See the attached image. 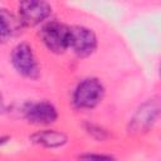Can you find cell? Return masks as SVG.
I'll list each match as a JSON object with an SVG mask.
<instances>
[{
  "instance_id": "obj_6",
  "label": "cell",
  "mask_w": 161,
  "mask_h": 161,
  "mask_svg": "<svg viewBox=\"0 0 161 161\" xmlns=\"http://www.w3.org/2000/svg\"><path fill=\"white\" fill-rule=\"evenodd\" d=\"M50 5L45 1L28 0L19 4V18L24 26H35L47 19L50 14Z\"/></svg>"
},
{
  "instance_id": "obj_10",
  "label": "cell",
  "mask_w": 161,
  "mask_h": 161,
  "mask_svg": "<svg viewBox=\"0 0 161 161\" xmlns=\"http://www.w3.org/2000/svg\"><path fill=\"white\" fill-rule=\"evenodd\" d=\"M82 161H112L111 156L106 155H93V153H87L80 157Z\"/></svg>"
},
{
  "instance_id": "obj_8",
  "label": "cell",
  "mask_w": 161,
  "mask_h": 161,
  "mask_svg": "<svg viewBox=\"0 0 161 161\" xmlns=\"http://www.w3.org/2000/svg\"><path fill=\"white\" fill-rule=\"evenodd\" d=\"M68 137L65 133L54 131V130H44L40 132H36L31 136V141L36 145H42L44 147L54 148L60 147L67 142Z\"/></svg>"
},
{
  "instance_id": "obj_5",
  "label": "cell",
  "mask_w": 161,
  "mask_h": 161,
  "mask_svg": "<svg viewBox=\"0 0 161 161\" xmlns=\"http://www.w3.org/2000/svg\"><path fill=\"white\" fill-rule=\"evenodd\" d=\"M97 47L96 34L86 26H72L69 28L68 48H70L78 57L91 55Z\"/></svg>"
},
{
  "instance_id": "obj_2",
  "label": "cell",
  "mask_w": 161,
  "mask_h": 161,
  "mask_svg": "<svg viewBox=\"0 0 161 161\" xmlns=\"http://www.w3.org/2000/svg\"><path fill=\"white\" fill-rule=\"evenodd\" d=\"M11 63L21 75L35 79L39 75V65L33 48L28 43H19L11 52Z\"/></svg>"
},
{
  "instance_id": "obj_3",
  "label": "cell",
  "mask_w": 161,
  "mask_h": 161,
  "mask_svg": "<svg viewBox=\"0 0 161 161\" xmlns=\"http://www.w3.org/2000/svg\"><path fill=\"white\" fill-rule=\"evenodd\" d=\"M40 38L49 50L63 53L68 49L69 28L59 21H49L42 28Z\"/></svg>"
},
{
  "instance_id": "obj_12",
  "label": "cell",
  "mask_w": 161,
  "mask_h": 161,
  "mask_svg": "<svg viewBox=\"0 0 161 161\" xmlns=\"http://www.w3.org/2000/svg\"><path fill=\"white\" fill-rule=\"evenodd\" d=\"M3 108H4V99H3V96L0 94V112L3 111Z\"/></svg>"
},
{
  "instance_id": "obj_11",
  "label": "cell",
  "mask_w": 161,
  "mask_h": 161,
  "mask_svg": "<svg viewBox=\"0 0 161 161\" xmlns=\"http://www.w3.org/2000/svg\"><path fill=\"white\" fill-rule=\"evenodd\" d=\"M9 36H10V34H9L8 29H6V26L4 25L3 20L0 19V44L5 43V42H6V39H8Z\"/></svg>"
},
{
  "instance_id": "obj_1",
  "label": "cell",
  "mask_w": 161,
  "mask_h": 161,
  "mask_svg": "<svg viewBox=\"0 0 161 161\" xmlns=\"http://www.w3.org/2000/svg\"><path fill=\"white\" fill-rule=\"evenodd\" d=\"M104 88L96 78L83 79L75 88L73 94L74 104L79 108H93L103 98Z\"/></svg>"
},
{
  "instance_id": "obj_7",
  "label": "cell",
  "mask_w": 161,
  "mask_h": 161,
  "mask_svg": "<svg viewBox=\"0 0 161 161\" xmlns=\"http://www.w3.org/2000/svg\"><path fill=\"white\" fill-rule=\"evenodd\" d=\"M24 116L34 125H50L58 118L55 107L47 101L28 103L24 108Z\"/></svg>"
},
{
  "instance_id": "obj_13",
  "label": "cell",
  "mask_w": 161,
  "mask_h": 161,
  "mask_svg": "<svg viewBox=\"0 0 161 161\" xmlns=\"http://www.w3.org/2000/svg\"><path fill=\"white\" fill-rule=\"evenodd\" d=\"M6 140H8V137H1V138H0V145H1V143H4Z\"/></svg>"
},
{
  "instance_id": "obj_9",
  "label": "cell",
  "mask_w": 161,
  "mask_h": 161,
  "mask_svg": "<svg viewBox=\"0 0 161 161\" xmlns=\"http://www.w3.org/2000/svg\"><path fill=\"white\" fill-rule=\"evenodd\" d=\"M0 19L3 20V23L6 26L10 35H16V34L21 33V30L24 28L23 21L20 20L19 16L14 15L8 9H0Z\"/></svg>"
},
{
  "instance_id": "obj_4",
  "label": "cell",
  "mask_w": 161,
  "mask_h": 161,
  "mask_svg": "<svg viewBox=\"0 0 161 161\" xmlns=\"http://www.w3.org/2000/svg\"><path fill=\"white\" fill-rule=\"evenodd\" d=\"M160 113V102L158 98L155 97L145 102L133 114L130 121V132L142 133L148 131L153 123L156 122Z\"/></svg>"
}]
</instances>
